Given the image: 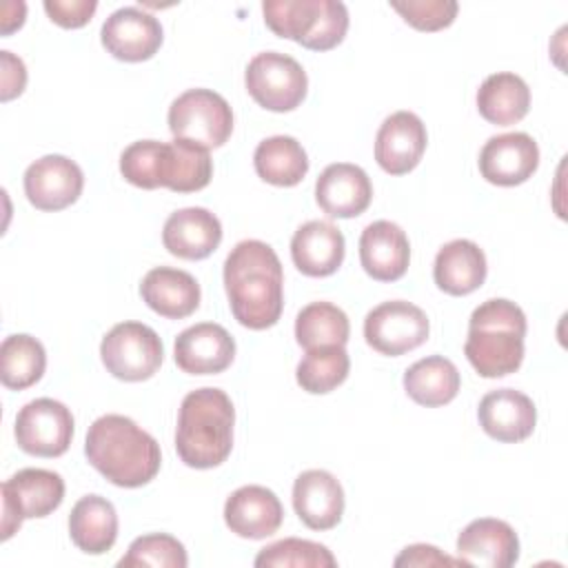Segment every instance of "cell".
I'll list each match as a JSON object with an SVG mask.
<instances>
[{
	"label": "cell",
	"instance_id": "obj_1",
	"mask_svg": "<svg viewBox=\"0 0 568 568\" xmlns=\"http://www.w3.org/2000/svg\"><path fill=\"white\" fill-rule=\"evenodd\" d=\"M224 288L235 320L253 331L277 324L284 308V273L262 240L237 242L224 260Z\"/></svg>",
	"mask_w": 568,
	"mask_h": 568
},
{
	"label": "cell",
	"instance_id": "obj_2",
	"mask_svg": "<svg viewBox=\"0 0 568 568\" xmlns=\"http://www.w3.org/2000/svg\"><path fill=\"white\" fill-rule=\"evenodd\" d=\"M84 455L89 464L120 488L149 484L162 464L160 444L131 417L102 415L87 433Z\"/></svg>",
	"mask_w": 568,
	"mask_h": 568
},
{
	"label": "cell",
	"instance_id": "obj_3",
	"mask_svg": "<svg viewBox=\"0 0 568 568\" xmlns=\"http://www.w3.org/2000/svg\"><path fill=\"white\" fill-rule=\"evenodd\" d=\"M235 408L222 388L191 390L182 404L175 428V450L191 468H213L226 462L233 448Z\"/></svg>",
	"mask_w": 568,
	"mask_h": 568
},
{
	"label": "cell",
	"instance_id": "obj_4",
	"mask_svg": "<svg viewBox=\"0 0 568 568\" xmlns=\"http://www.w3.org/2000/svg\"><path fill=\"white\" fill-rule=\"evenodd\" d=\"M524 337V311L510 300L493 297L473 311L464 353L481 377H504L521 366Z\"/></svg>",
	"mask_w": 568,
	"mask_h": 568
},
{
	"label": "cell",
	"instance_id": "obj_5",
	"mask_svg": "<svg viewBox=\"0 0 568 568\" xmlns=\"http://www.w3.org/2000/svg\"><path fill=\"white\" fill-rule=\"evenodd\" d=\"M173 138L189 140L202 149L222 146L233 131L231 104L211 89H189L169 106Z\"/></svg>",
	"mask_w": 568,
	"mask_h": 568
},
{
	"label": "cell",
	"instance_id": "obj_6",
	"mask_svg": "<svg viewBox=\"0 0 568 568\" xmlns=\"http://www.w3.org/2000/svg\"><path fill=\"white\" fill-rule=\"evenodd\" d=\"M100 357L113 377L142 382L153 377L162 366L164 346L151 326L142 322H120L102 337Z\"/></svg>",
	"mask_w": 568,
	"mask_h": 568
},
{
	"label": "cell",
	"instance_id": "obj_7",
	"mask_svg": "<svg viewBox=\"0 0 568 568\" xmlns=\"http://www.w3.org/2000/svg\"><path fill=\"white\" fill-rule=\"evenodd\" d=\"M244 84L260 106L284 113L302 104L308 78L295 58L280 51H262L246 64Z\"/></svg>",
	"mask_w": 568,
	"mask_h": 568
},
{
	"label": "cell",
	"instance_id": "obj_8",
	"mask_svg": "<svg viewBox=\"0 0 568 568\" xmlns=\"http://www.w3.org/2000/svg\"><path fill=\"white\" fill-rule=\"evenodd\" d=\"M64 499V481L44 468H22L2 484V541H7L24 519L51 515Z\"/></svg>",
	"mask_w": 568,
	"mask_h": 568
},
{
	"label": "cell",
	"instance_id": "obj_9",
	"mask_svg": "<svg viewBox=\"0 0 568 568\" xmlns=\"http://www.w3.org/2000/svg\"><path fill=\"white\" fill-rule=\"evenodd\" d=\"M428 317L426 313L406 302V300H390L382 302L364 317V337L371 348L382 355H404L428 339Z\"/></svg>",
	"mask_w": 568,
	"mask_h": 568
},
{
	"label": "cell",
	"instance_id": "obj_10",
	"mask_svg": "<svg viewBox=\"0 0 568 568\" xmlns=\"http://www.w3.org/2000/svg\"><path fill=\"white\" fill-rule=\"evenodd\" d=\"M13 433L24 453L60 457L73 439V415L62 402L38 397L18 410Z\"/></svg>",
	"mask_w": 568,
	"mask_h": 568
},
{
	"label": "cell",
	"instance_id": "obj_11",
	"mask_svg": "<svg viewBox=\"0 0 568 568\" xmlns=\"http://www.w3.org/2000/svg\"><path fill=\"white\" fill-rule=\"evenodd\" d=\"M24 195L40 211L71 206L84 186L82 169L67 155H44L24 171Z\"/></svg>",
	"mask_w": 568,
	"mask_h": 568
},
{
	"label": "cell",
	"instance_id": "obj_12",
	"mask_svg": "<svg viewBox=\"0 0 568 568\" xmlns=\"http://www.w3.org/2000/svg\"><path fill=\"white\" fill-rule=\"evenodd\" d=\"M104 49L124 62H142L158 53L164 31L155 16L140 7H122L113 11L102 24Z\"/></svg>",
	"mask_w": 568,
	"mask_h": 568
},
{
	"label": "cell",
	"instance_id": "obj_13",
	"mask_svg": "<svg viewBox=\"0 0 568 568\" xmlns=\"http://www.w3.org/2000/svg\"><path fill=\"white\" fill-rule=\"evenodd\" d=\"M539 166L537 142L521 131L493 135L479 151V173L497 186H517Z\"/></svg>",
	"mask_w": 568,
	"mask_h": 568
},
{
	"label": "cell",
	"instance_id": "obj_14",
	"mask_svg": "<svg viewBox=\"0 0 568 568\" xmlns=\"http://www.w3.org/2000/svg\"><path fill=\"white\" fill-rule=\"evenodd\" d=\"M426 126L413 111L390 113L375 135V160L390 175L413 171L426 151Z\"/></svg>",
	"mask_w": 568,
	"mask_h": 568
},
{
	"label": "cell",
	"instance_id": "obj_15",
	"mask_svg": "<svg viewBox=\"0 0 568 568\" xmlns=\"http://www.w3.org/2000/svg\"><path fill=\"white\" fill-rule=\"evenodd\" d=\"M173 357L189 375H215L231 366L235 357V339L224 326L202 322L184 328L175 337Z\"/></svg>",
	"mask_w": 568,
	"mask_h": 568
},
{
	"label": "cell",
	"instance_id": "obj_16",
	"mask_svg": "<svg viewBox=\"0 0 568 568\" xmlns=\"http://www.w3.org/2000/svg\"><path fill=\"white\" fill-rule=\"evenodd\" d=\"M457 557L464 566L508 568L519 559L517 532L501 519H473L457 537Z\"/></svg>",
	"mask_w": 568,
	"mask_h": 568
},
{
	"label": "cell",
	"instance_id": "obj_17",
	"mask_svg": "<svg viewBox=\"0 0 568 568\" xmlns=\"http://www.w3.org/2000/svg\"><path fill=\"white\" fill-rule=\"evenodd\" d=\"M477 417L488 437L504 444H515L532 435L537 408L526 393L515 388H497L481 397Z\"/></svg>",
	"mask_w": 568,
	"mask_h": 568
},
{
	"label": "cell",
	"instance_id": "obj_18",
	"mask_svg": "<svg viewBox=\"0 0 568 568\" xmlns=\"http://www.w3.org/2000/svg\"><path fill=\"white\" fill-rule=\"evenodd\" d=\"M371 197L373 184L366 171L357 164H328L315 182V200L320 209L331 217H357L368 209Z\"/></svg>",
	"mask_w": 568,
	"mask_h": 568
},
{
	"label": "cell",
	"instance_id": "obj_19",
	"mask_svg": "<svg viewBox=\"0 0 568 568\" xmlns=\"http://www.w3.org/2000/svg\"><path fill=\"white\" fill-rule=\"evenodd\" d=\"M293 508L311 530H331L344 515L342 484L328 470H304L293 484Z\"/></svg>",
	"mask_w": 568,
	"mask_h": 568
},
{
	"label": "cell",
	"instance_id": "obj_20",
	"mask_svg": "<svg viewBox=\"0 0 568 568\" xmlns=\"http://www.w3.org/2000/svg\"><path fill=\"white\" fill-rule=\"evenodd\" d=\"M284 508L271 488L248 484L233 490L224 504V521L237 537L264 539L282 526Z\"/></svg>",
	"mask_w": 568,
	"mask_h": 568
},
{
	"label": "cell",
	"instance_id": "obj_21",
	"mask_svg": "<svg viewBox=\"0 0 568 568\" xmlns=\"http://www.w3.org/2000/svg\"><path fill=\"white\" fill-rule=\"evenodd\" d=\"M162 242L175 257L204 260L220 246L222 224L209 209L186 206L166 217Z\"/></svg>",
	"mask_w": 568,
	"mask_h": 568
},
{
	"label": "cell",
	"instance_id": "obj_22",
	"mask_svg": "<svg viewBox=\"0 0 568 568\" xmlns=\"http://www.w3.org/2000/svg\"><path fill=\"white\" fill-rule=\"evenodd\" d=\"M359 262L377 282L399 280L410 262V244L402 226L388 220L371 222L359 237Z\"/></svg>",
	"mask_w": 568,
	"mask_h": 568
},
{
	"label": "cell",
	"instance_id": "obj_23",
	"mask_svg": "<svg viewBox=\"0 0 568 568\" xmlns=\"http://www.w3.org/2000/svg\"><path fill=\"white\" fill-rule=\"evenodd\" d=\"M344 235L326 220L302 224L291 240L293 264L308 277L333 275L344 262Z\"/></svg>",
	"mask_w": 568,
	"mask_h": 568
},
{
	"label": "cell",
	"instance_id": "obj_24",
	"mask_svg": "<svg viewBox=\"0 0 568 568\" xmlns=\"http://www.w3.org/2000/svg\"><path fill=\"white\" fill-rule=\"evenodd\" d=\"M140 295L151 311L169 320L189 317L200 306V284L197 280L171 266L151 268L140 284Z\"/></svg>",
	"mask_w": 568,
	"mask_h": 568
},
{
	"label": "cell",
	"instance_id": "obj_25",
	"mask_svg": "<svg viewBox=\"0 0 568 568\" xmlns=\"http://www.w3.org/2000/svg\"><path fill=\"white\" fill-rule=\"evenodd\" d=\"M486 255L473 240H453L444 244L433 264L435 284L448 295H468L486 280Z\"/></svg>",
	"mask_w": 568,
	"mask_h": 568
},
{
	"label": "cell",
	"instance_id": "obj_26",
	"mask_svg": "<svg viewBox=\"0 0 568 568\" xmlns=\"http://www.w3.org/2000/svg\"><path fill=\"white\" fill-rule=\"evenodd\" d=\"M71 541L87 555L111 550L118 539L115 506L100 495H84L75 501L69 515Z\"/></svg>",
	"mask_w": 568,
	"mask_h": 568
},
{
	"label": "cell",
	"instance_id": "obj_27",
	"mask_svg": "<svg viewBox=\"0 0 568 568\" xmlns=\"http://www.w3.org/2000/svg\"><path fill=\"white\" fill-rule=\"evenodd\" d=\"M477 109L490 124H515L530 109V89L517 73H493L477 89Z\"/></svg>",
	"mask_w": 568,
	"mask_h": 568
},
{
	"label": "cell",
	"instance_id": "obj_28",
	"mask_svg": "<svg viewBox=\"0 0 568 568\" xmlns=\"http://www.w3.org/2000/svg\"><path fill=\"white\" fill-rule=\"evenodd\" d=\"M459 371L444 355H430L410 364L404 373V390L419 406H444L459 393Z\"/></svg>",
	"mask_w": 568,
	"mask_h": 568
},
{
	"label": "cell",
	"instance_id": "obj_29",
	"mask_svg": "<svg viewBox=\"0 0 568 568\" xmlns=\"http://www.w3.org/2000/svg\"><path fill=\"white\" fill-rule=\"evenodd\" d=\"M255 173L275 186H295L308 171V158L302 144L291 135H273L257 144L253 153Z\"/></svg>",
	"mask_w": 568,
	"mask_h": 568
},
{
	"label": "cell",
	"instance_id": "obj_30",
	"mask_svg": "<svg viewBox=\"0 0 568 568\" xmlns=\"http://www.w3.org/2000/svg\"><path fill=\"white\" fill-rule=\"evenodd\" d=\"M213 175V160L209 149L189 140L166 142L162 160V186L175 193H193L204 189Z\"/></svg>",
	"mask_w": 568,
	"mask_h": 568
},
{
	"label": "cell",
	"instance_id": "obj_31",
	"mask_svg": "<svg viewBox=\"0 0 568 568\" xmlns=\"http://www.w3.org/2000/svg\"><path fill=\"white\" fill-rule=\"evenodd\" d=\"M351 335L346 313L331 302H311L295 317V339L304 351L344 346Z\"/></svg>",
	"mask_w": 568,
	"mask_h": 568
},
{
	"label": "cell",
	"instance_id": "obj_32",
	"mask_svg": "<svg viewBox=\"0 0 568 568\" xmlns=\"http://www.w3.org/2000/svg\"><path fill=\"white\" fill-rule=\"evenodd\" d=\"M47 368L44 346L27 335H9L0 346V379L11 390H24L40 382Z\"/></svg>",
	"mask_w": 568,
	"mask_h": 568
},
{
	"label": "cell",
	"instance_id": "obj_33",
	"mask_svg": "<svg viewBox=\"0 0 568 568\" xmlns=\"http://www.w3.org/2000/svg\"><path fill=\"white\" fill-rule=\"evenodd\" d=\"M348 368L351 359L344 346H322L306 351L295 368V377L302 390L324 395L348 377Z\"/></svg>",
	"mask_w": 568,
	"mask_h": 568
},
{
	"label": "cell",
	"instance_id": "obj_34",
	"mask_svg": "<svg viewBox=\"0 0 568 568\" xmlns=\"http://www.w3.org/2000/svg\"><path fill=\"white\" fill-rule=\"evenodd\" d=\"M253 564L257 568H335L337 559L324 544L286 537L262 548Z\"/></svg>",
	"mask_w": 568,
	"mask_h": 568
},
{
	"label": "cell",
	"instance_id": "obj_35",
	"mask_svg": "<svg viewBox=\"0 0 568 568\" xmlns=\"http://www.w3.org/2000/svg\"><path fill=\"white\" fill-rule=\"evenodd\" d=\"M322 0H266L262 2L264 22L268 29L280 36L295 42H304L320 18Z\"/></svg>",
	"mask_w": 568,
	"mask_h": 568
},
{
	"label": "cell",
	"instance_id": "obj_36",
	"mask_svg": "<svg viewBox=\"0 0 568 568\" xmlns=\"http://www.w3.org/2000/svg\"><path fill=\"white\" fill-rule=\"evenodd\" d=\"M186 564L189 557L182 541L166 532H151L133 539L126 555L118 561L120 568H186Z\"/></svg>",
	"mask_w": 568,
	"mask_h": 568
},
{
	"label": "cell",
	"instance_id": "obj_37",
	"mask_svg": "<svg viewBox=\"0 0 568 568\" xmlns=\"http://www.w3.org/2000/svg\"><path fill=\"white\" fill-rule=\"evenodd\" d=\"M164 151H166V142L138 140L122 151L120 173L133 186L158 189V186H162Z\"/></svg>",
	"mask_w": 568,
	"mask_h": 568
},
{
	"label": "cell",
	"instance_id": "obj_38",
	"mask_svg": "<svg viewBox=\"0 0 568 568\" xmlns=\"http://www.w3.org/2000/svg\"><path fill=\"white\" fill-rule=\"evenodd\" d=\"M390 7L410 27L419 31H439L453 24L459 9L455 0H408V2H390Z\"/></svg>",
	"mask_w": 568,
	"mask_h": 568
},
{
	"label": "cell",
	"instance_id": "obj_39",
	"mask_svg": "<svg viewBox=\"0 0 568 568\" xmlns=\"http://www.w3.org/2000/svg\"><path fill=\"white\" fill-rule=\"evenodd\" d=\"M348 31V9L339 0H322L320 18L313 33L302 42V47L313 51H328L337 47Z\"/></svg>",
	"mask_w": 568,
	"mask_h": 568
},
{
	"label": "cell",
	"instance_id": "obj_40",
	"mask_svg": "<svg viewBox=\"0 0 568 568\" xmlns=\"http://www.w3.org/2000/svg\"><path fill=\"white\" fill-rule=\"evenodd\" d=\"M95 9V0H44V11L49 13V18L64 29L84 27Z\"/></svg>",
	"mask_w": 568,
	"mask_h": 568
},
{
	"label": "cell",
	"instance_id": "obj_41",
	"mask_svg": "<svg viewBox=\"0 0 568 568\" xmlns=\"http://www.w3.org/2000/svg\"><path fill=\"white\" fill-rule=\"evenodd\" d=\"M395 566H457L459 559L444 555L439 548L428 544H413L406 546L393 561Z\"/></svg>",
	"mask_w": 568,
	"mask_h": 568
},
{
	"label": "cell",
	"instance_id": "obj_42",
	"mask_svg": "<svg viewBox=\"0 0 568 568\" xmlns=\"http://www.w3.org/2000/svg\"><path fill=\"white\" fill-rule=\"evenodd\" d=\"M2 60V91L0 98L2 102H9L11 98L20 95L27 84V69L20 58H16L11 51H0Z\"/></svg>",
	"mask_w": 568,
	"mask_h": 568
}]
</instances>
